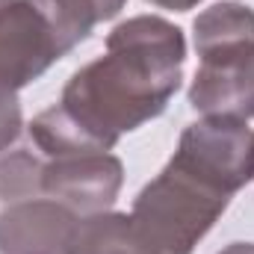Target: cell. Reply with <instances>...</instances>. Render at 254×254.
<instances>
[{
  "instance_id": "cell-3",
  "label": "cell",
  "mask_w": 254,
  "mask_h": 254,
  "mask_svg": "<svg viewBox=\"0 0 254 254\" xmlns=\"http://www.w3.org/2000/svg\"><path fill=\"white\" fill-rule=\"evenodd\" d=\"M231 192L216 187L181 157L145 184L127 213L142 254H192L216 219L228 210Z\"/></svg>"
},
{
  "instance_id": "cell-1",
  "label": "cell",
  "mask_w": 254,
  "mask_h": 254,
  "mask_svg": "<svg viewBox=\"0 0 254 254\" xmlns=\"http://www.w3.org/2000/svg\"><path fill=\"white\" fill-rule=\"evenodd\" d=\"M187 39L157 15H136L107 36V54L65 83L63 98L30 122L42 157L104 154L122 133L157 119L181 89Z\"/></svg>"
},
{
  "instance_id": "cell-5",
  "label": "cell",
  "mask_w": 254,
  "mask_h": 254,
  "mask_svg": "<svg viewBox=\"0 0 254 254\" xmlns=\"http://www.w3.org/2000/svg\"><path fill=\"white\" fill-rule=\"evenodd\" d=\"M175 157L190 163L216 187L237 195L254 181V130L246 119L204 116L181 133Z\"/></svg>"
},
{
  "instance_id": "cell-4",
  "label": "cell",
  "mask_w": 254,
  "mask_h": 254,
  "mask_svg": "<svg viewBox=\"0 0 254 254\" xmlns=\"http://www.w3.org/2000/svg\"><path fill=\"white\" fill-rule=\"evenodd\" d=\"M83 39L51 0H0V89L18 95Z\"/></svg>"
},
{
  "instance_id": "cell-13",
  "label": "cell",
  "mask_w": 254,
  "mask_h": 254,
  "mask_svg": "<svg viewBox=\"0 0 254 254\" xmlns=\"http://www.w3.org/2000/svg\"><path fill=\"white\" fill-rule=\"evenodd\" d=\"M219 254H254V243H234V246H228Z\"/></svg>"
},
{
  "instance_id": "cell-9",
  "label": "cell",
  "mask_w": 254,
  "mask_h": 254,
  "mask_svg": "<svg viewBox=\"0 0 254 254\" xmlns=\"http://www.w3.org/2000/svg\"><path fill=\"white\" fill-rule=\"evenodd\" d=\"M45 157L33 148H6L0 151V201H27L42 198Z\"/></svg>"
},
{
  "instance_id": "cell-7",
  "label": "cell",
  "mask_w": 254,
  "mask_h": 254,
  "mask_svg": "<svg viewBox=\"0 0 254 254\" xmlns=\"http://www.w3.org/2000/svg\"><path fill=\"white\" fill-rule=\"evenodd\" d=\"M77 222L54 198L15 201L0 213V254H71Z\"/></svg>"
},
{
  "instance_id": "cell-11",
  "label": "cell",
  "mask_w": 254,
  "mask_h": 254,
  "mask_svg": "<svg viewBox=\"0 0 254 254\" xmlns=\"http://www.w3.org/2000/svg\"><path fill=\"white\" fill-rule=\"evenodd\" d=\"M21 127H24V119H21L18 95L0 89V151L12 148V142L21 136Z\"/></svg>"
},
{
  "instance_id": "cell-8",
  "label": "cell",
  "mask_w": 254,
  "mask_h": 254,
  "mask_svg": "<svg viewBox=\"0 0 254 254\" xmlns=\"http://www.w3.org/2000/svg\"><path fill=\"white\" fill-rule=\"evenodd\" d=\"M71 254H142L127 213H92V216H80L77 231H74V243Z\"/></svg>"
},
{
  "instance_id": "cell-10",
  "label": "cell",
  "mask_w": 254,
  "mask_h": 254,
  "mask_svg": "<svg viewBox=\"0 0 254 254\" xmlns=\"http://www.w3.org/2000/svg\"><path fill=\"white\" fill-rule=\"evenodd\" d=\"M51 3L57 6V12L63 15L77 33L89 36L95 24L116 18L125 9L127 0H51Z\"/></svg>"
},
{
  "instance_id": "cell-2",
  "label": "cell",
  "mask_w": 254,
  "mask_h": 254,
  "mask_svg": "<svg viewBox=\"0 0 254 254\" xmlns=\"http://www.w3.org/2000/svg\"><path fill=\"white\" fill-rule=\"evenodd\" d=\"M192 30L198 51L192 110L254 119V9L237 0L213 3L195 18Z\"/></svg>"
},
{
  "instance_id": "cell-12",
  "label": "cell",
  "mask_w": 254,
  "mask_h": 254,
  "mask_svg": "<svg viewBox=\"0 0 254 254\" xmlns=\"http://www.w3.org/2000/svg\"><path fill=\"white\" fill-rule=\"evenodd\" d=\"M148 3H154V6H160V9H175V12H187L192 6H198L201 0H148Z\"/></svg>"
},
{
  "instance_id": "cell-6",
  "label": "cell",
  "mask_w": 254,
  "mask_h": 254,
  "mask_svg": "<svg viewBox=\"0 0 254 254\" xmlns=\"http://www.w3.org/2000/svg\"><path fill=\"white\" fill-rule=\"evenodd\" d=\"M125 184V166L113 154L45 157L42 195L71 207L77 216L104 213L116 204Z\"/></svg>"
}]
</instances>
